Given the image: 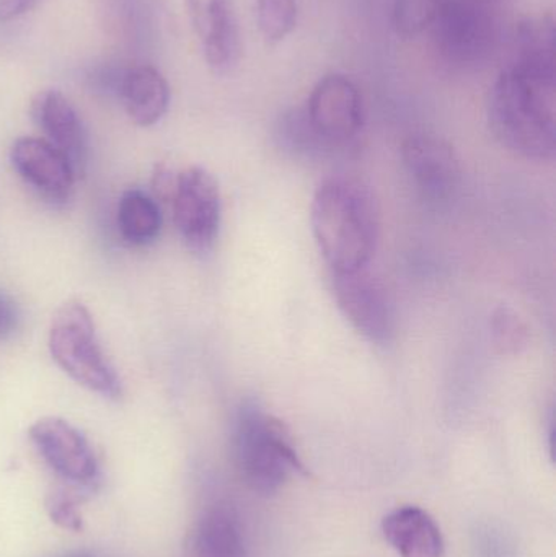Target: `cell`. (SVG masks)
Returning a JSON list of instances; mask_svg holds the SVG:
<instances>
[{
	"label": "cell",
	"instance_id": "cell-1",
	"mask_svg": "<svg viewBox=\"0 0 556 557\" xmlns=\"http://www.w3.org/2000/svg\"><path fill=\"white\" fill-rule=\"evenodd\" d=\"M489 123L496 139L529 160L556 153V72L509 65L493 84Z\"/></svg>",
	"mask_w": 556,
	"mask_h": 557
},
{
	"label": "cell",
	"instance_id": "cell-2",
	"mask_svg": "<svg viewBox=\"0 0 556 557\" xmlns=\"http://www.w3.org/2000/svg\"><path fill=\"white\" fill-rule=\"evenodd\" d=\"M313 237L333 274L365 270L374 257L381 215L369 186L332 176L317 188L310 208Z\"/></svg>",
	"mask_w": 556,
	"mask_h": 557
},
{
	"label": "cell",
	"instance_id": "cell-3",
	"mask_svg": "<svg viewBox=\"0 0 556 557\" xmlns=\"http://www.w3.org/2000/svg\"><path fill=\"white\" fill-rule=\"evenodd\" d=\"M232 445L242 480L261 496L277 493L293 474H306L283 422L255 403L238 409Z\"/></svg>",
	"mask_w": 556,
	"mask_h": 557
},
{
	"label": "cell",
	"instance_id": "cell-4",
	"mask_svg": "<svg viewBox=\"0 0 556 557\" xmlns=\"http://www.w3.org/2000/svg\"><path fill=\"white\" fill-rule=\"evenodd\" d=\"M49 352L62 372L90 392L111 399L123 393L120 376L101 349L90 311L81 301H69L55 311Z\"/></svg>",
	"mask_w": 556,
	"mask_h": 557
},
{
	"label": "cell",
	"instance_id": "cell-5",
	"mask_svg": "<svg viewBox=\"0 0 556 557\" xmlns=\"http://www.w3.org/2000/svg\"><path fill=\"white\" fill-rule=\"evenodd\" d=\"M508 0H443L431 26L434 48L457 69L485 64L502 39L503 10Z\"/></svg>",
	"mask_w": 556,
	"mask_h": 557
},
{
	"label": "cell",
	"instance_id": "cell-6",
	"mask_svg": "<svg viewBox=\"0 0 556 557\" xmlns=\"http://www.w3.org/2000/svg\"><path fill=\"white\" fill-rule=\"evenodd\" d=\"M173 215L183 242L195 253L212 250L221 228L222 202L218 182L208 170L189 166L173 189Z\"/></svg>",
	"mask_w": 556,
	"mask_h": 557
},
{
	"label": "cell",
	"instance_id": "cell-7",
	"mask_svg": "<svg viewBox=\"0 0 556 557\" xmlns=\"http://www.w3.org/2000/svg\"><path fill=\"white\" fill-rule=\"evenodd\" d=\"M336 304L351 326L372 344L385 346L395 334V308L381 278L368 271L333 274Z\"/></svg>",
	"mask_w": 556,
	"mask_h": 557
},
{
	"label": "cell",
	"instance_id": "cell-8",
	"mask_svg": "<svg viewBox=\"0 0 556 557\" xmlns=\"http://www.w3.org/2000/svg\"><path fill=\"white\" fill-rule=\"evenodd\" d=\"M304 111L316 133L333 149L351 144L365 124L361 94L355 82L342 74L320 78Z\"/></svg>",
	"mask_w": 556,
	"mask_h": 557
},
{
	"label": "cell",
	"instance_id": "cell-9",
	"mask_svg": "<svg viewBox=\"0 0 556 557\" xmlns=\"http://www.w3.org/2000/svg\"><path fill=\"white\" fill-rule=\"evenodd\" d=\"M29 438L48 467L65 481L85 487L97 480V457L90 442L64 419H39L29 429Z\"/></svg>",
	"mask_w": 556,
	"mask_h": 557
},
{
	"label": "cell",
	"instance_id": "cell-10",
	"mask_svg": "<svg viewBox=\"0 0 556 557\" xmlns=\"http://www.w3.org/2000/svg\"><path fill=\"white\" fill-rule=\"evenodd\" d=\"M10 162L26 186L51 205H64L74 189L75 170L54 146L38 137H22L10 150Z\"/></svg>",
	"mask_w": 556,
	"mask_h": 557
},
{
	"label": "cell",
	"instance_id": "cell-11",
	"mask_svg": "<svg viewBox=\"0 0 556 557\" xmlns=\"http://www.w3.org/2000/svg\"><path fill=\"white\" fill-rule=\"evenodd\" d=\"M206 62L214 74L227 75L242 55L240 29L231 0H185Z\"/></svg>",
	"mask_w": 556,
	"mask_h": 557
},
{
	"label": "cell",
	"instance_id": "cell-12",
	"mask_svg": "<svg viewBox=\"0 0 556 557\" xmlns=\"http://www.w3.org/2000/svg\"><path fill=\"white\" fill-rule=\"evenodd\" d=\"M401 159L408 175L428 198L443 201L459 188L460 160L446 140L427 134L408 137L401 146Z\"/></svg>",
	"mask_w": 556,
	"mask_h": 557
},
{
	"label": "cell",
	"instance_id": "cell-13",
	"mask_svg": "<svg viewBox=\"0 0 556 557\" xmlns=\"http://www.w3.org/2000/svg\"><path fill=\"white\" fill-rule=\"evenodd\" d=\"M33 117L46 139L74 166L84 170L87 160V133L71 101L61 91H42L33 101Z\"/></svg>",
	"mask_w": 556,
	"mask_h": 557
},
{
	"label": "cell",
	"instance_id": "cell-14",
	"mask_svg": "<svg viewBox=\"0 0 556 557\" xmlns=\"http://www.w3.org/2000/svg\"><path fill=\"white\" fill-rule=\"evenodd\" d=\"M382 533L400 557H446L440 527L420 507H401L388 513Z\"/></svg>",
	"mask_w": 556,
	"mask_h": 557
},
{
	"label": "cell",
	"instance_id": "cell-15",
	"mask_svg": "<svg viewBox=\"0 0 556 557\" xmlns=\"http://www.w3.org/2000/svg\"><path fill=\"white\" fill-rule=\"evenodd\" d=\"M118 95L127 116L137 126H153L169 110V84L152 65H137L124 72L118 85Z\"/></svg>",
	"mask_w": 556,
	"mask_h": 557
},
{
	"label": "cell",
	"instance_id": "cell-16",
	"mask_svg": "<svg viewBox=\"0 0 556 557\" xmlns=\"http://www.w3.org/2000/svg\"><path fill=\"white\" fill-rule=\"evenodd\" d=\"M198 557H247L244 530L234 510L214 507L199 520L195 533Z\"/></svg>",
	"mask_w": 556,
	"mask_h": 557
},
{
	"label": "cell",
	"instance_id": "cell-17",
	"mask_svg": "<svg viewBox=\"0 0 556 557\" xmlns=\"http://www.w3.org/2000/svg\"><path fill=\"white\" fill-rule=\"evenodd\" d=\"M556 26L552 15L531 16L516 28V61L534 71L556 72Z\"/></svg>",
	"mask_w": 556,
	"mask_h": 557
},
{
	"label": "cell",
	"instance_id": "cell-18",
	"mask_svg": "<svg viewBox=\"0 0 556 557\" xmlns=\"http://www.w3.org/2000/svg\"><path fill=\"white\" fill-rule=\"evenodd\" d=\"M118 228L134 247L152 244L162 228V212L156 199L140 189L124 193L118 205Z\"/></svg>",
	"mask_w": 556,
	"mask_h": 557
},
{
	"label": "cell",
	"instance_id": "cell-19",
	"mask_svg": "<svg viewBox=\"0 0 556 557\" xmlns=\"http://www.w3.org/2000/svg\"><path fill=\"white\" fill-rule=\"evenodd\" d=\"M274 137L281 149L304 159L325 157L336 150L316 133L312 124L307 120L304 107L291 108L281 114L274 126Z\"/></svg>",
	"mask_w": 556,
	"mask_h": 557
},
{
	"label": "cell",
	"instance_id": "cell-20",
	"mask_svg": "<svg viewBox=\"0 0 556 557\" xmlns=\"http://www.w3.org/2000/svg\"><path fill=\"white\" fill-rule=\"evenodd\" d=\"M255 3L258 28L267 45L284 41L296 28L299 18L297 0H255Z\"/></svg>",
	"mask_w": 556,
	"mask_h": 557
},
{
	"label": "cell",
	"instance_id": "cell-21",
	"mask_svg": "<svg viewBox=\"0 0 556 557\" xmlns=\"http://www.w3.org/2000/svg\"><path fill=\"white\" fill-rule=\"evenodd\" d=\"M443 0H394L392 23L395 32L405 38H413L431 29L436 22Z\"/></svg>",
	"mask_w": 556,
	"mask_h": 557
},
{
	"label": "cell",
	"instance_id": "cell-22",
	"mask_svg": "<svg viewBox=\"0 0 556 557\" xmlns=\"http://www.w3.org/2000/svg\"><path fill=\"white\" fill-rule=\"evenodd\" d=\"M492 339L503 356H518L529 346V330L515 310L498 307L492 314Z\"/></svg>",
	"mask_w": 556,
	"mask_h": 557
},
{
	"label": "cell",
	"instance_id": "cell-23",
	"mask_svg": "<svg viewBox=\"0 0 556 557\" xmlns=\"http://www.w3.org/2000/svg\"><path fill=\"white\" fill-rule=\"evenodd\" d=\"M49 519L69 532H81L82 517L78 513L77 503L67 493H54L46 500Z\"/></svg>",
	"mask_w": 556,
	"mask_h": 557
},
{
	"label": "cell",
	"instance_id": "cell-24",
	"mask_svg": "<svg viewBox=\"0 0 556 557\" xmlns=\"http://www.w3.org/2000/svg\"><path fill=\"white\" fill-rule=\"evenodd\" d=\"M22 323V311L9 295L0 292V339L13 336Z\"/></svg>",
	"mask_w": 556,
	"mask_h": 557
},
{
	"label": "cell",
	"instance_id": "cell-25",
	"mask_svg": "<svg viewBox=\"0 0 556 557\" xmlns=\"http://www.w3.org/2000/svg\"><path fill=\"white\" fill-rule=\"evenodd\" d=\"M479 549L482 557H511L505 540L495 532H485V535L480 536Z\"/></svg>",
	"mask_w": 556,
	"mask_h": 557
},
{
	"label": "cell",
	"instance_id": "cell-26",
	"mask_svg": "<svg viewBox=\"0 0 556 557\" xmlns=\"http://www.w3.org/2000/svg\"><path fill=\"white\" fill-rule=\"evenodd\" d=\"M41 0H0V22L18 18L23 13L35 9Z\"/></svg>",
	"mask_w": 556,
	"mask_h": 557
}]
</instances>
